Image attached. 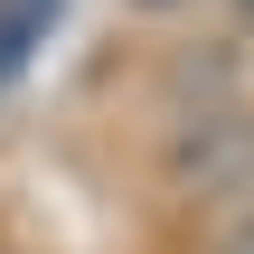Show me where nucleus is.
I'll return each mask as SVG.
<instances>
[{"instance_id": "f257e3e1", "label": "nucleus", "mask_w": 254, "mask_h": 254, "mask_svg": "<svg viewBox=\"0 0 254 254\" xmlns=\"http://www.w3.org/2000/svg\"><path fill=\"white\" fill-rule=\"evenodd\" d=\"M47 19H57V0H0V85H9V75L38 57Z\"/></svg>"}, {"instance_id": "f03ea898", "label": "nucleus", "mask_w": 254, "mask_h": 254, "mask_svg": "<svg viewBox=\"0 0 254 254\" xmlns=\"http://www.w3.org/2000/svg\"><path fill=\"white\" fill-rule=\"evenodd\" d=\"M236 254H254V236H236Z\"/></svg>"}]
</instances>
